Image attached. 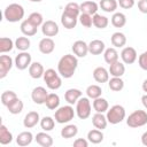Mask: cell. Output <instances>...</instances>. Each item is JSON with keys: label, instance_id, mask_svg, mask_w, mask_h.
Segmentation results:
<instances>
[{"label": "cell", "instance_id": "cell-19", "mask_svg": "<svg viewBox=\"0 0 147 147\" xmlns=\"http://www.w3.org/2000/svg\"><path fill=\"white\" fill-rule=\"evenodd\" d=\"M109 75L111 77H122L124 74H125V65L123 62H121L119 60L109 64Z\"/></svg>", "mask_w": 147, "mask_h": 147}, {"label": "cell", "instance_id": "cell-11", "mask_svg": "<svg viewBox=\"0 0 147 147\" xmlns=\"http://www.w3.org/2000/svg\"><path fill=\"white\" fill-rule=\"evenodd\" d=\"M14 64L15 63L9 55L2 54L0 56V79H3L8 75V72L11 70Z\"/></svg>", "mask_w": 147, "mask_h": 147}, {"label": "cell", "instance_id": "cell-1", "mask_svg": "<svg viewBox=\"0 0 147 147\" xmlns=\"http://www.w3.org/2000/svg\"><path fill=\"white\" fill-rule=\"evenodd\" d=\"M77 67H78V57L75 54H65L59 60L57 72L61 75L62 78L69 79L75 75Z\"/></svg>", "mask_w": 147, "mask_h": 147}, {"label": "cell", "instance_id": "cell-40", "mask_svg": "<svg viewBox=\"0 0 147 147\" xmlns=\"http://www.w3.org/2000/svg\"><path fill=\"white\" fill-rule=\"evenodd\" d=\"M63 13L68 14V15H71V16H75V17H79L80 15V5H78L77 2H69L65 5L64 9H63Z\"/></svg>", "mask_w": 147, "mask_h": 147}, {"label": "cell", "instance_id": "cell-2", "mask_svg": "<svg viewBox=\"0 0 147 147\" xmlns=\"http://www.w3.org/2000/svg\"><path fill=\"white\" fill-rule=\"evenodd\" d=\"M24 14L25 11H24L23 6L16 2L8 5L3 10V17L9 23H16V22L22 21L24 17Z\"/></svg>", "mask_w": 147, "mask_h": 147}, {"label": "cell", "instance_id": "cell-20", "mask_svg": "<svg viewBox=\"0 0 147 147\" xmlns=\"http://www.w3.org/2000/svg\"><path fill=\"white\" fill-rule=\"evenodd\" d=\"M45 69L40 62H32L29 67V75L33 79H39L44 76Z\"/></svg>", "mask_w": 147, "mask_h": 147}, {"label": "cell", "instance_id": "cell-39", "mask_svg": "<svg viewBox=\"0 0 147 147\" xmlns=\"http://www.w3.org/2000/svg\"><path fill=\"white\" fill-rule=\"evenodd\" d=\"M108 87L114 92H119L124 88V80L122 77H111L108 80Z\"/></svg>", "mask_w": 147, "mask_h": 147}, {"label": "cell", "instance_id": "cell-14", "mask_svg": "<svg viewBox=\"0 0 147 147\" xmlns=\"http://www.w3.org/2000/svg\"><path fill=\"white\" fill-rule=\"evenodd\" d=\"M38 48H39L40 53H42L45 55H48V54H51V53L54 52V49H55V42H54V40L51 37H45V38H42L39 41Z\"/></svg>", "mask_w": 147, "mask_h": 147}, {"label": "cell", "instance_id": "cell-16", "mask_svg": "<svg viewBox=\"0 0 147 147\" xmlns=\"http://www.w3.org/2000/svg\"><path fill=\"white\" fill-rule=\"evenodd\" d=\"M93 78L96 83L103 84V83H108L109 80V71L105 68V67H96L93 70Z\"/></svg>", "mask_w": 147, "mask_h": 147}, {"label": "cell", "instance_id": "cell-47", "mask_svg": "<svg viewBox=\"0 0 147 147\" xmlns=\"http://www.w3.org/2000/svg\"><path fill=\"white\" fill-rule=\"evenodd\" d=\"M138 64L142 70L147 71V51H145L144 53H141L138 57Z\"/></svg>", "mask_w": 147, "mask_h": 147}, {"label": "cell", "instance_id": "cell-9", "mask_svg": "<svg viewBox=\"0 0 147 147\" xmlns=\"http://www.w3.org/2000/svg\"><path fill=\"white\" fill-rule=\"evenodd\" d=\"M121 59H122V62L124 64H132L138 59L137 51L133 47H131V46L123 47V49L121 52Z\"/></svg>", "mask_w": 147, "mask_h": 147}, {"label": "cell", "instance_id": "cell-5", "mask_svg": "<svg viewBox=\"0 0 147 147\" xmlns=\"http://www.w3.org/2000/svg\"><path fill=\"white\" fill-rule=\"evenodd\" d=\"M125 116H126L125 108L121 105H114L106 113V117H107L108 123H110L113 125H116V124L123 122L125 119Z\"/></svg>", "mask_w": 147, "mask_h": 147}, {"label": "cell", "instance_id": "cell-13", "mask_svg": "<svg viewBox=\"0 0 147 147\" xmlns=\"http://www.w3.org/2000/svg\"><path fill=\"white\" fill-rule=\"evenodd\" d=\"M71 51L77 57H85L88 53V44L84 40H76L71 46Z\"/></svg>", "mask_w": 147, "mask_h": 147}, {"label": "cell", "instance_id": "cell-54", "mask_svg": "<svg viewBox=\"0 0 147 147\" xmlns=\"http://www.w3.org/2000/svg\"><path fill=\"white\" fill-rule=\"evenodd\" d=\"M29 1H31V2H40L42 0H29Z\"/></svg>", "mask_w": 147, "mask_h": 147}, {"label": "cell", "instance_id": "cell-3", "mask_svg": "<svg viewBox=\"0 0 147 147\" xmlns=\"http://www.w3.org/2000/svg\"><path fill=\"white\" fill-rule=\"evenodd\" d=\"M75 115H76V110L74 109V107L71 105H67V106L59 107L55 110L54 118H55L56 123L65 124V123H69L71 119H74Z\"/></svg>", "mask_w": 147, "mask_h": 147}, {"label": "cell", "instance_id": "cell-4", "mask_svg": "<svg viewBox=\"0 0 147 147\" xmlns=\"http://www.w3.org/2000/svg\"><path fill=\"white\" fill-rule=\"evenodd\" d=\"M42 78H44V82L46 83V86L52 91L59 90L61 87V85H62L61 75L57 71H55L54 69H52V68L45 70Z\"/></svg>", "mask_w": 147, "mask_h": 147}, {"label": "cell", "instance_id": "cell-18", "mask_svg": "<svg viewBox=\"0 0 147 147\" xmlns=\"http://www.w3.org/2000/svg\"><path fill=\"white\" fill-rule=\"evenodd\" d=\"M83 96V92L78 88H69L64 93V99L69 105H76V102Z\"/></svg>", "mask_w": 147, "mask_h": 147}, {"label": "cell", "instance_id": "cell-15", "mask_svg": "<svg viewBox=\"0 0 147 147\" xmlns=\"http://www.w3.org/2000/svg\"><path fill=\"white\" fill-rule=\"evenodd\" d=\"M40 116H39V113H37V111H29L26 115H25V117H24V119H23V125H24V127L25 129H32V127H34L38 123H40Z\"/></svg>", "mask_w": 147, "mask_h": 147}, {"label": "cell", "instance_id": "cell-45", "mask_svg": "<svg viewBox=\"0 0 147 147\" xmlns=\"http://www.w3.org/2000/svg\"><path fill=\"white\" fill-rule=\"evenodd\" d=\"M15 98H17V95H16V93L14 91H5L1 94V103L5 107H7L9 105V102L13 101Z\"/></svg>", "mask_w": 147, "mask_h": 147}, {"label": "cell", "instance_id": "cell-10", "mask_svg": "<svg viewBox=\"0 0 147 147\" xmlns=\"http://www.w3.org/2000/svg\"><path fill=\"white\" fill-rule=\"evenodd\" d=\"M60 31V28L57 25L56 22L52 21V20H47L42 23L41 25V32L45 37H55Z\"/></svg>", "mask_w": 147, "mask_h": 147}, {"label": "cell", "instance_id": "cell-27", "mask_svg": "<svg viewBox=\"0 0 147 147\" xmlns=\"http://www.w3.org/2000/svg\"><path fill=\"white\" fill-rule=\"evenodd\" d=\"M33 140V134L30 131H23L21 133L17 134L16 137V144L21 147H25L28 145H30Z\"/></svg>", "mask_w": 147, "mask_h": 147}, {"label": "cell", "instance_id": "cell-33", "mask_svg": "<svg viewBox=\"0 0 147 147\" xmlns=\"http://www.w3.org/2000/svg\"><path fill=\"white\" fill-rule=\"evenodd\" d=\"M78 133V127L77 125L75 124H67L60 132L61 137L64 138V139H70V138H74L76 137Z\"/></svg>", "mask_w": 147, "mask_h": 147}, {"label": "cell", "instance_id": "cell-17", "mask_svg": "<svg viewBox=\"0 0 147 147\" xmlns=\"http://www.w3.org/2000/svg\"><path fill=\"white\" fill-rule=\"evenodd\" d=\"M105 42L100 39H93L88 42V53H91L92 55H100L105 52Z\"/></svg>", "mask_w": 147, "mask_h": 147}, {"label": "cell", "instance_id": "cell-34", "mask_svg": "<svg viewBox=\"0 0 147 147\" xmlns=\"http://www.w3.org/2000/svg\"><path fill=\"white\" fill-rule=\"evenodd\" d=\"M99 7L106 13H115L118 7V2L117 0H100Z\"/></svg>", "mask_w": 147, "mask_h": 147}, {"label": "cell", "instance_id": "cell-38", "mask_svg": "<svg viewBox=\"0 0 147 147\" xmlns=\"http://www.w3.org/2000/svg\"><path fill=\"white\" fill-rule=\"evenodd\" d=\"M15 47V41H13L8 37H1L0 38V53L5 54L8 52H11Z\"/></svg>", "mask_w": 147, "mask_h": 147}, {"label": "cell", "instance_id": "cell-48", "mask_svg": "<svg viewBox=\"0 0 147 147\" xmlns=\"http://www.w3.org/2000/svg\"><path fill=\"white\" fill-rule=\"evenodd\" d=\"M117 2L119 5V7L123 9H131L136 3L134 0H118Z\"/></svg>", "mask_w": 147, "mask_h": 147}, {"label": "cell", "instance_id": "cell-49", "mask_svg": "<svg viewBox=\"0 0 147 147\" xmlns=\"http://www.w3.org/2000/svg\"><path fill=\"white\" fill-rule=\"evenodd\" d=\"M88 140L84 138H77L74 141V147H87L88 146Z\"/></svg>", "mask_w": 147, "mask_h": 147}, {"label": "cell", "instance_id": "cell-22", "mask_svg": "<svg viewBox=\"0 0 147 147\" xmlns=\"http://www.w3.org/2000/svg\"><path fill=\"white\" fill-rule=\"evenodd\" d=\"M98 9H99V5L94 0H87L80 3V13H85L93 16L94 14H96Z\"/></svg>", "mask_w": 147, "mask_h": 147}, {"label": "cell", "instance_id": "cell-23", "mask_svg": "<svg viewBox=\"0 0 147 147\" xmlns=\"http://www.w3.org/2000/svg\"><path fill=\"white\" fill-rule=\"evenodd\" d=\"M92 124L95 129L105 130L107 127V124H108L106 115H103V113H95L92 116Z\"/></svg>", "mask_w": 147, "mask_h": 147}, {"label": "cell", "instance_id": "cell-43", "mask_svg": "<svg viewBox=\"0 0 147 147\" xmlns=\"http://www.w3.org/2000/svg\"><path fill=\"white\" fill-rule=\"evenodd\" d=\"M55 122H56L55 118H53L51 116H44L40 119V127L46 132L52 131L54 129V126H55Z\"/></svg>", "mask_w": 147, "mask_h": 147}, {"label": "cell", "instance_id": "cell-24", "mask_svg": "<svg viewBox=\"0 0 147 147\" xmlns=\"http://www.w3.org/2000/svg\"><path fill=\"white\" fill-rule=\"evenodd\" d=\"M20 28H21V32H22L24 36H26V37H32V36H34V34L37 33V31H38V28L34 26L28 18L24 20V21H22Z\"/></svg>", "mask_w": 147, "mask_h": 147}, {"label": "cell", "instance_id": "cell-44", "mask_svg": "<svg viewBox=\"0 0 147 147\" xmlns=\"http://www.w3.org/2000/svg\"><path fill=\"white\" fill-rule=\"evenodd\" d=\"M28 20H29L34 26H37V28L41 26L42 23H44V16H42L40 13H38V11L31 13V14L28 16Z\"/></svg>", "mask_w": 147, "mask_h": 147}, {"label": "cell", "instance_id": "cell-8", "mask_svg": "<svg viewBox=\"0 0 147 147\" xmlns=\"http://www.w3.org/2000/svg\"><path fill=\"white\" fill-rule=\"evenodd\" d=\"M14 63H15V67L18 69V70H25V69H29L30 64L32 63V57H31V54L29 52H21L16 55L15 60H14Z\"/></svg>", "mask_w": 147, "mask_h": 147}, {"label": "cell", "instance_id": "cell-35", "mask_svg": "<svg viewBox=\"0 0 147 147\" xmlns=\"http://www.w3.org/2000/svg\"><path fill=\"white\" fill-rule=\"evenodd\" d=\"M13 141V134L8 130V127L5 124L0 125V144L1 145H8Z\"/></svg>", "mask_w": 147, "mask_h": 147}, {"label": "cell", "instance_id": "cell-25", "mask_svg": "<svg viewBox=\"0 0 147 147\" xmlns=\"http://www.w3.org/2000/svg\"><path fill=\"white\" fill-rule=\"evenodd\" d=\"M92 107L95 110V113H103L105 114L109 109V103H108V101L105 98L99 96V98H96V99L93 100Z\"/></svg>", "mask_w": 147, "mask_h": 147}, {"label": "cell", "instance_id": "cell-41", "mask_svg": "<svg viewBox=\"0 0 147 147\" xmlns=\"http://www.w3.org/2000/svg\"><path fill=\"white\" fill-rule=\"evenodd\" d=\"M30 45H31V41L30 39L26 37V36H23V37H17L16 40H15V47L21 51V52H25L30 48Z\"/></svg>", "mask_w": 147, "mask_h": 147}, {"label": "cell", "instance_id": "cell-6", "mask_svg": "<svg viewBox=\"0 0 147 147\" xmlns=\"http://www.w3.org/2000/svg\"><path fill=\"white\" fill-rule=\"evenodd\" d=\"M146 124H147V111L141 110V109L134 110L126 118V125L132 129L141 127Z\"/></svg>", "mask_w": 147, "mask_h": 147}, {"label": "cell", "instance_id": "cell-37", "mask_svg": "<svg viewBox=\"0 0 147 147\" xmlns=\"http://www.w3.org/2000/svg\"><path fill=\"white\" fill-rule=\"evenodd\" d=\"M92 18H93V25L96 28V29H106L107 26H108V24H109V20H108V17H106V16H103V15H101V14H94L93 16H92Z\"/></svg>", "mask_w": 147, "mask_h": 147}, {"label": "cell", "instance_id": "cell-21", "mask_svg": "<svg viewBox=\"0 0 147 147\" xmlns=\"http://www.w3.org/2000/svg\"><path fill=\"white\" fill-rule=\"evenodd\" d=\"M34 140H36V142H37L38 145H40L41 147H51V146L53 145V142H54L52 136L48 134L46 131L37 133L36 137H34Z\"/></svg>", "mask_w": 147, "mask_h": 147}, {"label": "cell", "instance_id": "cell-32", "mask_svg": "<svg viewBox=\"0 0 147 147\" xmlns=\"http://www.w3.org/2000/svg\"><path fill=\"white\" fill-rule=\"evenodd\" d=\"M45 105L49 110H56L60 107V96L56 93H48Z\"/></svg>", "mask_w": 147, "mask_h": 147}, {"label": "cell", "instance_id": "cell-29", "mask_svg": "<svg viewBox=\"0 0 147 147\" xmlns=\"http://www.w3.org/2000/svg\"><path fill=\"white\" fill-rule=\"evenodd\" d=\"M105 136L102 133V130H99V129H92L87 132V140L91 142V144H94V145H98L100 142H102Z\"/></svg>", "mask_w": 147, "mask_h": 147}, {"label": "cell", "instance_id": "cell-53", "mask_svg": "<svg viewBox=\"0 0 147 147\" xmlns=\"http://www.w3.org/2000/svg\"><path fill=\"white\" fill-rule=\"evenodd\" d=\"M141 87H142V91H144L145 93H147V79H145V80H144V83H142Z\"/></svg>", "mask_w": 147, "mask_h": 147}, {"label": "cell", "instance_id": "cell-31", "mask_svg": "<svg viewBox=\"0 0 147 147\" xmlns=\"http://www.w3.org/2000/svg\"><path fill=\"white\" fill-rule=\"evenodd\" d=\"M77 22H78V17H75V16L68 15L65 13H62V15H61V23H62V25L65 29L71 30L74 28H76Z\"/></svg>", "mask_w": 147, "mask_h": 147}, {"label": "cell", "instance_id": "cell-26", "mask_svg": "<svg viewBox=\"0 0 147 147\" xmlns=\"http://www.w3.org/2000/svg\"><path fill=\"white\" fill-rule=\"evenodd\" d=\"M110 42L111 45L115 47V48H121V47H124L125 44H126V37L123 32H114L110 37Z\"/></svg>", "mask_w": 147, "mask_h": 147}, {"label": "cell", "instance_id": "cell-36", "mask_svg": "<svg viewBox=\"0 0 147 147\" xmlns=\"http://www.w3.org/2000/svg\"><path fill=\"white\" fill-rule=\"evenodd\" d=\"M110 22L115 28H123L126 24V16L121 11H115L111 16Z\"/></svg>", "mask_w": 147, "mask_h": 147}, {"label": "cell", "instance_id": "cell-46", "mask_svg": "<svg viewBox=\"0 0 147 147\" xmlns=\"http://www.w3.org/2000/svg\"><path fill=\"white\" fill-rule=\"evenodd\" d=\"M78 21L79 23L84 26V28H91L93 25V18H92V15H88V14H85V13H80L79 17H78Z\"/></svg>", "mask_w": 147, "mask_h": 147}, {"label": "cell", "instance_id": "cell-51", "mask_svg": "<svg viewBox=\"0 0 147 147\" xmlns=\"http://www.w3.org/2000/svg\"><path fill=\"white\" fill-rule=\"evenodd\" d=\"M141 144H142L144 146H146V147H147V131H146V132H144V133H142V136H141Z\"/></svg>", "mask_w": 147, "mask_h": 147}, {"label": "cell", "instance_id": "cell-50", "mask_svg": "<svg viewBox=\"0 0 147 147\" xmlns=\"http://www.w3.org/2000/svg\"><path fill=\"white\" fill-rule=\"evenodd\" d=\"M138 9L142 14H147V0H139L138 1Z\"/></svg>", "mask_w": 147, "mask_h": 147}, {"label": "cell", "instance_id": "cell-12", "mask_svg": "<svg viewBox=\"0 0 147 147\" xmlns=\"http://www.w3.org/2000/svg\"><path fill=\"white\" fill-rule=\"evenodd\" d=\"M47 95H48V92L42 86H37L31 92V99L36 105H44L47 99Z\"/></svg>", "mask_w": 147, "mask_h": 147}, {"label": "cell", "instance_id": "cell-30", "mask_svg": "<svg viewBox=\"0 0 147 147\" xmlns=\"http://www.w3.org/2000/svg\"><path fill=\"white\" fill-rule=\"evenodd\" d=\"M103 59H105V62L108 63V64H111L116 61L119 60V55H118V52L116 51L115 47H109V48H106L105 52H103Z\"/></svg>", "mask_w": 147, "mask_h": 147}, {"label": "cell", "instance_id": "cell-42", "mask_svg": "<svg viewBox=\"0 0 147 147\" xmlns=\"http://www.w3.org/2000/svg\"><path fill=\"white\" fill-rule=\"evenodd\" d=\"M85 92H86L87 98H90V99L94 100V99H96V98L101 96V94H102V88H101L99 85L93 84V85L87 86V88H86V91H85Z\"/></svg>", "mask_w": 147, "mask_h": 147}, {"label": "cell", "instance_id": "cell-28", "mask_svg": "<svg viewBox=\"0 0 147 147\" xmlns=\"http://www.w3.org/2000/svg\"><path fill=\"white\" fill-rule=\"evenodd\" d=\"M23 108H24V103H23V101H22L18 96L15 98L13 101H10L9 105L7 106L8 111H9L10 114H13V115H18V114H21L22 110H23Z\"/></svg>", "mask_w": 147, "mask_h": 147}, {"label": "cell", "instance_id": "cell-7", "mask_svg": "<svg viewBox=\"0 0 147 147\" xmlns=\"http://www.w3.org/2000/svg\"><path fill=\"white\" fill-rule=\"evenodd\" d=\"M76 115L78 116L79 119H86L91 116L92 111V105L90 101V98L87 96H82L77 102H76Z\"/></svg>", "mask_w": 147, "mask_h": 147}, {"label": "cell", "instance_id": "cell-52", "mask_svg": "<svg viewBox=\"0 0 147 147\" xmlns=\"http://www.w3.org/2000/svg\"><path fill=\"white\" fill-rule=\"evenodd\" d=\"M141 103H142V106L145 107V109H147V93L141 96Z\"/></svg>", "mask_w": 147, "mask_h": 147}]
</instances>
